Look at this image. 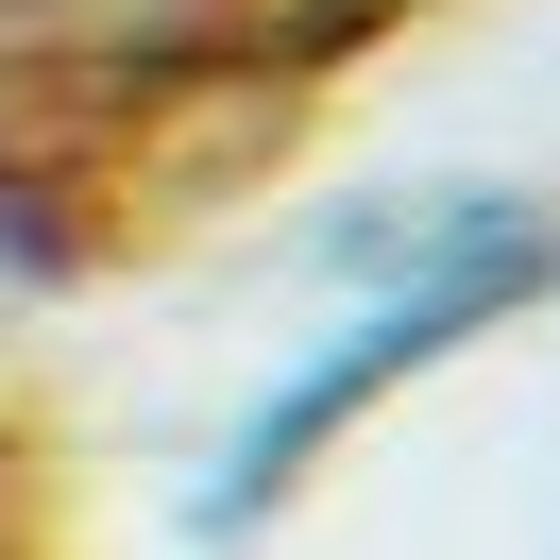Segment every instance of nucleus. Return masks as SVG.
Returning a JSON list of instances; mask_svg holds the SVG:
<instances>
[{"mask_svg": "<svg viewBox=\"0 0 560 560\" xmlns=\"http://www.w3.org/2000/svg\"><path fill=\"white\" fill-rule=\"evenodd\" d=\"M340 272H357V306L323 323V340L255 390V424L221 442V476H205V544L272 526L289 476H306V458L340 442L374 390H408L424 357H458L476 323H510L526 289H560V221L526 205V187H476V205H424V221L374 205V221H340Z\"/></svg>", "mask_w": 560, "mask_h": 560, "instance_id": "obj_1", "label": "nucleus"}, {"mask_svg": "<svg viewBox=\"0 0 560 560\" xmlns=\"http://www.w3.org/2000/svg\"><path fill=\"white\" fill-rule=\"evenodd\" d=\"M0 560H35V476L0 458Z\"/></svg>", "mask_w": 560, "mask_h": 560, "instance_id": "obj_2", "label": "nucleus"}]
</instances>
